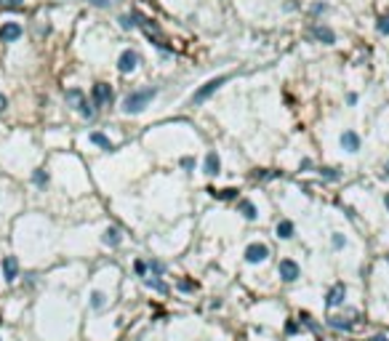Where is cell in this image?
Segmentation results:
<instances>
[{
  "label": "cell",
  "instance_id": "32",
  "mask_svg": "<svg viewBox=\"0 0 389 341\" xmlns=\"http://www.w3.org/2000/svg\"><path fill=\"white\" fill-rule=\"evenodd\" d=\"M197 283H192V280H181L179 283V291H195Z\"/></svg>",
  "mask_w": 389,
  "mask_h": 341
},
{
  "label": "cell",
  "instance_id": "23",
  "mask_svg": "<svg viewBox=\"0 0 389 341\" xmlns=\"http://www.w3.org/2000/svg\"><path fill=\"white\" fill-rule=\"evenodd\" d=\"M104 304H107V296H104L102 291H94V293H91V307H94V309H102Z\"/></svg>",
  "mask_w": 389,
  "mask_h": 341
},
{
  "label": "cell",
  "instance_id": "9",
  "mask_svg": "<svg viewBox=\"0 0 389 341\" xmlns=\"http://www.w3.org/2000/svg\"><path fill=\"white\" fill-rule=\"evenodd\" d=\"M344 296H347L344 283H336L331 291H328V296H325V307H328V309H333V307H341V304H344Z\"/></svg>",
  "mask_w": 389,
  "mask_h": 341
},
{
  "label": "cell",
  "instance_id": "18",
  "mask_svg": "<svg viewBox=\"0 0 389 341\" xmlns=\"http://www.w3.org/2000/svg\"><path fill=\"white\" fill-rule=\"evenodd\" d=\"M216 200H235L237 198V189L235 187H227V189H208Z\"/></svg>",
  "mask_w": 389,
  "mask_h": 341
},
{
  "label": "cell",
  "instance_id": "28",
  "mask_svg": "<svg viewBox=\"0 0 389 341\" xmlns=\"http://www.w3.org/2000/svg\"><path fill=\"white\" fill-rule=\"evenodd\" d=\"M0 8H24V0H0Z\"/></svg>",
  "mask_w": 389,
  "mask_h": 341
},
{
  "label": "cell",
  "instance_id": "35",
  "mask_svg": "<svg viewBox=\"0 0 389 341\" xmlns=\"http://www.w3.org/2000/svg\"><path fill=\"white\" fill-rule=\"evenodd\" d=\"M299 168H301V170H309V168H312V160H309V157H304V160H301V166H299Z\"/></svg>",
  "mask_w": 389,
  "mask_h": 341
},
{
  "label": "cell",
  "instance_id": "31",
  "mask_svg": "<svg viewBox=\"0 0 389 341\" xmlns=\"http://www.w3.org/2000/svg\"><path fill=\"white\" fill-rule=\"evenodd\" d=\"M179 166H181L184 170H192V168H195V157H181Z\"/></svg>",
  "mask_w": 389,
  "mask_h": 341
},
{
  "label": "cell",
  "instance_id": "38",
  "mask_svg": "<svg viewBox=\"0 0 389 341\" xmlns=\"http://www.w3.org/2000/svg\"><path fill=\"white\" fill-rule=\"evenodd\" d=\"M347 104H357V94H347Z\"/></svg>",
  "mask_w": 389,
  "mask_h": 341
},
{
  "label": "cell",
  "instance_id": "33",
  "mask_svg": "<svg viewBox=\"0 0 389 341\" xmlns=\"http://www.w3.org/2000/svg\"><path fill=\"white\" fill-rule=\"evenodd\" d=\"M344 245H347L344 235H333V248H344Z\"/></svg>",
  "mask_w": 389,
  "mask_h": 341
},
{
  "label": "cell",
  "instance_id": "27",
  "mask_svg": "<svg viewBox=\"0 0 389 341\" xmlns=\"http://www.w3.org/2000/svg\"><path fill=\"white\" fill-rule=\"evenodd\" d=\"M85 3L96 5V8H112L115 3H120V0H85Z\"/></svg>",
  "mask_w": 389,
  "mask_h": 341
},
{
  "label": "cell",
  "instance_id": "20",
  "mask_svg": "<svg viewBox=\"0 0 389 341\" xmlns=\"http://www.w3.org/2000/svg\"><path fill=\"white\" fill-rule=\"evenodd\" d=\"M32 181H35V187H40V189H45V187H48V181H51V179H48V173H45L43 168H37L35 173H32Z\"/></svg>",
  "mask_w": 389,
  "mask_h": 341
},
{
  "label": "cell",
  "instance_id": "29",
  "mask_svg": "<svg viewBox=\"0 0 389 341\" xmlns=\"http://www.w3.org/2000/svg\"><path fill=\"white\" fill-rule=\"evenodd\" d=\"M147 270L152 272V274H163V272H166V264H160V261H149Z\"/></svg>",
  "mask_w": 389,
  "mask_h": 341
},
{
  "label": "cell",
  "instance_id": "6",
  "mask_svg": "<svg viewBox=\"0 0 389 341\" xmlns=\"http://www.w3.org/2000/svg\"><path fill=\"white\" fill-rule=\"evenodd\" d=\"M269 259V248L264 245V242H250V245L246 248V261L248 264H261V261H267Z\"/></svg>",
  "mask_w": 389,
  "mask_h": 341
},
{
  "label": "cell",
  "instance_id": "7",
  "mask_svg": "<svg viewBox=\"0 0 389 341\" xmlns=\"http://www.w3.org/2000/svg\"><path fill=\"white\" fill-rule=\"evenodd\" d=\"M22 35H24V27L19 22H3V27H0V40L3 43H16Z\"/></svg>",
  "mask_w": 389,
  "mask_h": 341
},
{
  "label": "cell",
  "instance_id": "13",
  "mask_svg": "<svg viewBox=\"0 0 389 341\" xmlns=\"http://www.w3.org/2000/svg\"><path fill=\"white\" fill-rule=\"evenodd\" d=\"M219 170H221V160H219V155H216V152H208V155H206V166H203V173L216 176Z\"/></svg>",
  "mask_w": 389,
  "mask_h": 341
},
{
  "label": "cell",
  "instance_id": "42",
  "mask_svg": "<svg viewBox=\"0 0 389 341\" xmlns=\"http://www.w3.org/2000/svg\"><path fill=\"white\" fill-rule=\"evenodd\" d=\"M373 341H387V339H384V336H376V339H373Z\"/></svg>",
  "mask_w": 389,
  "mask_h": 341
},
{
  "label": "cell",
  "instance_id": "16",
  "mask_svg": "<svg viewBox=\"0 0 389 341\" xmlns=\"http://www.w3.org/2000/svg\"><path fill=\"white\" fill-rule=\"evenodd\" d=\"M237 211H240L243 216H246L248 221H253V219H259V211H256V205L250 200H240L237 203Z\"/></svg>",
  "mask_w": 389,
  "mask_h": 341
},
{
  "label": "cell",
  "instance_id": "26",
  "mask_svg": "<svg viewBox=\"0 0 389 341\" xmlns=\"http://www.w3.org/2000/svg\"><path fill=\"white\" fill-rule=\"evenodd\" d=\"M376 30H379L381 35H389V14L379 16V22H376Z\"/></svg>",
  "mask_w": 389,
  "mask_h": 341
},
{
  "label": "cell",
  "instance_id": "24",
  "mask_svg": "<svg viewBox=\"0 0 389 341\" xmlns=\"http://www.w3.org/2000/svg\"><path fill=\"white\" fill-rule=\"evenodd\" d=\"M328 325L336 328V331H349V328H352V323H347V320H341V317H328Z\"/></svg>",
  "mask_w": 389,
  "mask_h": 341
},
{
  "label": "cell",
  "instance_id": "40",
  "mask_svg": "<svg viewBox=\"0 0 389 341\" xmlns=\"http://www.w3.org/2000/svg\"><path fill=\"white\" fill-rule=\"evenodd\" d=\"M384 205H387V211H389V195H384Z\"/></svg>",
  "mask_w": 389,
  "mask_h": 341
},
{
  "label": "cell",
  "instance_id": "37",
  "mask_svg": "<svg viewBox=\"0 0 389 341\" xmlns=\"http://www.w3.org/2000/svg\"><path fill=\"white\" fill-rule=\"evenodd\" d=\"M285 331H288V333H299V325H296V323H288Z\"/></svg>",
  "mask_w": 389,
  "mask_h": 341
},
{
  "label": "cell",
  "instance_id": "8",
  "mask_svg": "<svg viewBox=\"0 0 389 341\" xmlns=\"http://www.w3.org/2000/svg\"><path fill=\"white\" fill-rule=\"evenodd\" d=\"M278 272H280V277L285 280V283H293V280H299V274H301L299 264H296L293 259H283L280 267H278Z\"/></svg>",
  "mask_w": 389,
  "mask_h": 341
},
{
  "label": "cell",
  "instance_id": "25",
  "mask_svg": "<svg viewBox=\"0 0 389 341\" xmlns=\"http://www.w3.org/2000/svg\"><path fill=\"white\" fill-rule=\"evenodd\" d=\"M322 14H328V3H312L309 5V16H322Z\"/></svg>",
  "mask_w": 389,
  "mask_h": 341
},
{
  "label": "cell",
  "instance_id": "30",
  "mask_svg": "<svg viewBox=\"0 0 389 341\" xmlns=\"http://www.w3.org/2000/svg\"><path fill=\"white\" fill-rule=\"evenodd\" d=\"M320 173H322V176H325V179H328V181H339V173H336V170H333V168H320Z\"/></svg>",
  "mask_w": 389,
  "mask_h": 341
},
{
  "label": "cell",
  "instance_id": "5",
  "mask_svg": "<svg viewBox=\"0 0 389 341\" xmlns=\"http://www.w3.org/2000/svg\"><path fill=\"white\" fill-rule=\"evenodd\" d=\"M309 37L322 43V45H333L336 43V32L331 27H325V24H309Z\"/></svg>",
  "mask_w": 389,
  "mask_h": 341
},
{
  "label": "cell",
  "instance_id": "36",
  "mask_svg": "<svg viewBox=\"0 0 389 341\" xmlns=\"http://www.w3.org/2000/svg\"><path fill=\"white\" fill-rule=\"evenodd\" d=\"M136 272L144 274V272H147V264H144V261H136Z\"/></svg>",
  "mask_w": 389,
  "mask_h": 341
},
{
  "label": "cell",
  "instance_id": "19",
  "mask_svg": "<svg viewBox=\"0 0 389 341\" xmlns=\"http://www.w3.org/2000/svg\"><path fill=\"white\" fill-rule=\"evenodd\" d=\"M77 112H80V115L85 117V120H94V117H96V104L85 99V102L80 104V107H77Z\"/></svg>",
  "mask_w": 389,
  "mask_h": 341
},
{
  "label": "cell",
  "instance_id": "11",
  "mask_svg": "<svg viewBox=\"0 0 389 341\" xmlns=\"http://www.w3.org/2000/svg\"><path fill=\"white\" fill-rule=\"evenodd\" d=\"M341 147H344L349 155H354L360 149V136L354 134V131H344V134H341Z\"/></svg>",
  "mask_w": 389,
  "mask_h": 341
},
{
  "label": "cell",
  "instance_id": "10",
  "mask_svg": "<svg viewBox=\"0 0 389 341\" xmlns=\"http://www.w3.org/2000/svg\"><path fill=\"white\" fill-rule=\"evenodd\" d=\"M3 277L8 280V283H14V280L19 277V261H16V256H5V259H3Z\"/></svg>",
  "mask_w": 389,
  "mask_h": 341
},
{
  "label": "cell",
  "instance_id": "39",
  "mask_svg": "<svg viewBox=\"0 0 389 341\" xmlns=\"http://www.w3.org/2000/svg\"><path fill=\"white\" fill-rule=\"evenodd\" d=\"M5 107H8V99H5V96H3V94H0V112H3V109H5Z\"/></svg>",
  "mask_w": 389,
  "mask_h": 341
},
{
  "label": "cell",
  "instance_id": "22",
  "mask_svg": "<svg viewBox=\"0 0 389 341\" xmlns=\"http://www.w3.org/2000/svg\"><path fill=\"white\" fill-rule=\"evenodd\" d=\"M117 22H120V30H136V19H134V14H123V16H117Z\"/></svg>",
  "mask_w": 389,
  "mask_h": 341
},
{
  "label": "cell",
  "instance_id": "17",
  "mask_svg": "<svg viewBox=\"0 0 389 341\" xmlns=\"http://www.w3.org/2000/svg\"><path fill=\"white\" fill-rule=\"evenodd\" d=\"M83 102H85V94H83L80 88H70V91H67V104H70L72 109H77Z\"/></svg>",
  "mask_w": 389,
  "mask_h": 341
},
{
  "label": "cell",
  "instance_id": "34",
  "mask_svg": "<svg viewBox=\"0 0 389 341\" xmlns=\"http://www.w3.org/2000/svg\"><path fill=\"white\" fill-rule=\"evenodd\" d=\"M301 323H304L307 328H312V331H315V328H318V325H315V323H312V317H309V314H307V312H304V314H301Z\"/></svg>",
  "mask_w": 389,
  "mask_h": 341
},
{
  "label": "cell",
  "instance_id": "12",
  "mask_svg": "<svg viewBox=\"0 0 389 341\" xmlns=\"http://www.w3.org/2000/svg\"><path fill=\"white\" fill-rule=\"evenodd\" d=\"M102 242H104V245H109V248L120 245V242H123L120 229H117V227H107V229H104V235H102Z\"/></svg>",
  "mask_w": 389,
  "mask_h": 341
},
{
  "label": "cell",
  "instance_id": "14",
  "mask_svg": "<svg viewBox=\"0 0 389 341\" xmlns=\"http://www.w3.org/2000/svg\"><path fill=\"white\" fill-rule=\"evenodd\" d=\"M278 238L280 240H291L293 238V232H296V227H293V221H288V219H283V221H278Z\"/></svg>",
  "mask_w": 389,
  "mask_h": 341
},
{
  "label": "cell",
  "instance_id": "21",
  "mask_svg": "<svg viewBox=\"0 0 389 341\" xmlns=\"http://www.w3.org/2000/svg\"><path fill=\"white\" fill-rule=\"evenodd\" d=\"M144 285L152 288V291H157V293H168V285L163 283V280H157V277H147L144 280Z\"/></svg>",
  "mask_w": 389,
  "mask_h": 341
},
{
  "label": "cell",
  "instance_id": "1",
  "mask_svg": "<svg viewBox=\"0 0 389 341\" xmlns=\"http://www.w3.org/2000/svg\"><path fill=\"white\" fill-rule=\"evenodd\" d=\"M155 96H157V88H136V91H131V94L123 99V112H125V115H139V112H144Z\"/></svg>",
  "mask_w": 389,
  "mask_h": 341
},
{
  "label": "cell",
  "instance_id": "41",
  "mask_svg": "<svg viewBox=\"0 0 389 341\" xmlns=\"http://www.w3.org/2000/svg\"><path fill=\"white\" fill-rule=\"evenodd\" d=\"M384 173L389 176V160H387V166H384Z\"/></svg>",
  "mask_w": 389,
  "mask_h": 341
},
{
  "label": "cell",
  "instance_id": "2",
  "mask_svg": "<svg viewBox=\"0 0 389 341\" xmlns=\"http://www.w3.org/2000/svg\"><path fill=\"white\" fill-rule=\"evenodd\" d=\"M227 80H229V75H219V77H213V80H208L203 88H197L195 94H192V104H203L206 99H211V96H213Z\"/></svg>",
  "mask_w": 389,
  "mask_h": 341
},
{
  "label": "cell",
  "instance_id": "4",
  "mask_svg": "<svg viewBox=\"0 0 389 341\" xmlns=\"http://www.w3.org/2000/svg\"><path fill=\"white\" fill-rule=\"evenodd\" d=\"M139 64H141V56L136 54L134 48H125L120 59H117V69L123 72V75H131V72H136L139 69Z\"/></svg>",
  "mask_w": 389,
  "mask_h": 341
},
{
  "label": "cell",
  "instance_id": "3",
  "mask_svg": "<svg viewBox=\"0 0 389 341\" xmlns=\"http://www.w3.org/2000/svg\"><path fill=\"white\" fill-rule=\"evenodd\" d=\"M112 99H115V91H112L109 83H96L91 88V102L96 107H107V104H112Z\"/></svg>",
  "mask_w": 389,
  "mask_h": 341
},
{
  "label": "cell",
  "instance_id": "15",
  "mask_svg": "<svg viewBox=\"0 0 389 341\" xmlns=\"http://www.w3.org/2000/svg\"><path fill=\"white\" fill-rule=\"evenodd\" d=\"M91 141H94L96 147H102L104 152H115V144H112V141L107 139V136L102 134V131H94V134H91Z\"/></svg>",
  "mask_w": 389,
  "mask_h": 341
}]
</instances>
